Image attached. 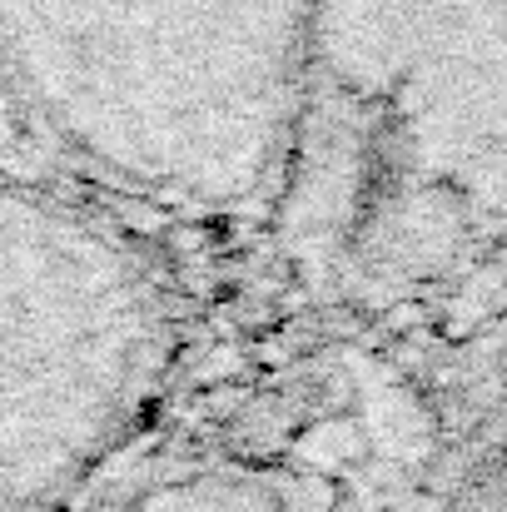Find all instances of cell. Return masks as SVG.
I'll return each instance as SVG.
<instances>
[{
	"label": "cell",
	"instance_id": "obj_1",
	"mask_svg": "<svg viewBox=\"0 0 507 512\" xmlns=\"http://www.w3.org/2000/svg\"><path fill=\"white\" fill-rule=\"evenodd\" d=\"M319 0H0V80L95 179L239 209L304 145Z\"/></svg>",
	"mask_w": 507,
	"mask_h": 512
},
{
	"label": "cell",
	"instance_id": "obj_2",
	"mask_svg": "<svg viewBox=\"0 0 507 512\" xmlns=\"http://www.w3.org/2000/svg\"><path fill=\"white\" fill-rule=\"evenodd\" d=\"M150 259L90 204L0 184V512H60L169 368Z\"/></svg>",
	"mask_w": 507,
	"mask_h": 512
},
{
	"label": "cell",
	"instance_id": "obj_3",
	"mask_svg": "<svg viewBox=\"0 0 507 512\" xmlns=\"http://www.w3.org/2000/svg\"><path fill=\"white\" fill-rule=\"evenodd\" d=\"M304 135L343 155L358 229L507 224V0H319Z\"/></svg>",
	"mask_w": 507,
	"mask_h": 512
},
{
	"label": "cell",
	"instance_id": "obj_4",
	"mask_svg": "<svg viewBox=\"0 0 507 512\" xmlns=\"http://www.w3.org/2000/svg\"><path fill=\"white\" fill-rule=\"evenodd\" d=\"M105 512H329L309 478L274 468H189Z\"/></svg>",
	"mask_w": 507,
	"mask_h": 512
}]
</instances>
